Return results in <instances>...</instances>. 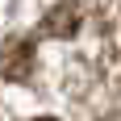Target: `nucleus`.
I'll list each match as a JSON object with an SVG mask.
<instances>
[{
    "label": "nucleus",
    "instance_id": "1",
    "mask_svg": "<svg viewBox=\"0 0 121 121\" xmlns=\"http://www.w3.org/2000/svg\"><path fill=\"white\" fill-rule=\"evenodd\" d=\"M4 54H13V59L0 63V71L9 75V79H21V75L29 71V63H34V46H29V42H9Z\"/></svg>",
    "mask_w": 121,
    "mask_h": 121
},
{
    "label": "nucleus",
    "instance_id": "2",
    "mask_svg": "<svg viewBox=\"0 0 121 121\" xmlns=\"http://www.w3.org/2000/svg\"><path fill=\"white\" fill-rule=\"evenodd\" d=\"M38 121H54V117H38Z\"/></svg>",
    "mask_w": 121,
    "mask_h": 121
}]
</instances>
